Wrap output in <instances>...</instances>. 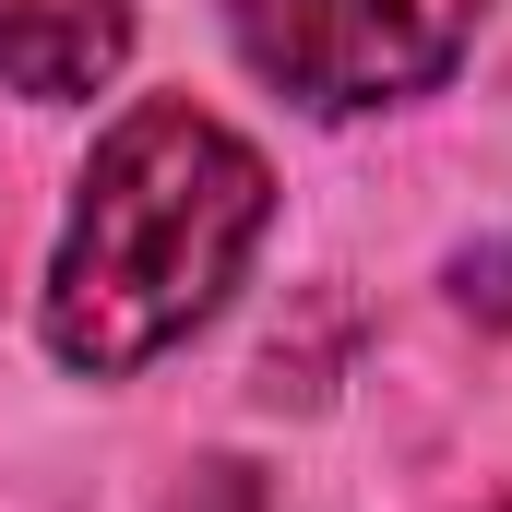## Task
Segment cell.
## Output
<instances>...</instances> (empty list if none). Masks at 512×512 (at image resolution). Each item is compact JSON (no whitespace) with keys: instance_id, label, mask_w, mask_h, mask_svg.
Instances as JSON below:
<instances>
[{"instance_id":"obj_1","label":"cell","mask_w":512,"mask_h":512,"mask_svg":"<svg viewBox=\"0 0 512 512\" xmlns=\"http://www.w3.org/2000/svg\"><path fill=\"white\" fill-rule=\"evenodd\" d=\"M274 227V167L191 96H143L96 131V167L72 191V227L48 262V358L84 382H120L203 334Z\"/></svg>"},{"instance_id":"obj_2","label":"cell","mask_w":512,"mask_h":512,"mask_svg":"<svg viewBox=\"0 0 512 512\" xmlns=\"http://www.w3.org/2000/svg\"><path fill=\"white\" fill-rule=\"evenodd\" d=\"M477 12L489 0H227L239 60H251L274 96L322 108V120L429 96L477 48Z\"/></svg>"},{"instance_id":"obj_3","label":"cell","mask_w":512,"mask_h":512,"mask_svg":"<svg viewBox=\"0 0 512 512\" xmlns=\"http://www.w3.org/2000/svg\"><path fill=\"white\" fill-rule=\"evenodd\" d=\"M131 60V0H0V84L36 108L108 96Z\"/></svg>"},{"instance_id":"obj_4","label":"cell","mask_w":512,"mask_h":512,"mask_svg":"<svg viewBox=\"0 0 512 512\" xmlns=\"http://www.w3.org/2000/svg\"><path fill=\"white\" fill-rule=\"evenodd\" d=\"M501 512H512V501H501Z\"/></svg>"}]
</instances>
